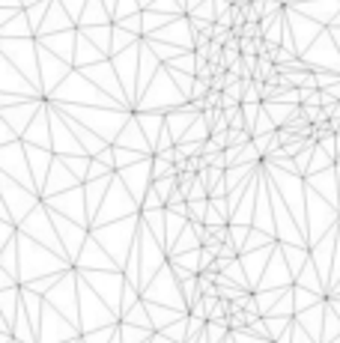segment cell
<instances>
[{
  "label": "cell",
  "mask_w": 340,
  "mask_h": 343,
  "mask_svg": "<svg viewBox=\"0 0 340 343\" xmlns=\"http://www.w3.org/2000/svg\"><path fill=\"white\" fill-rule=\"evenodd\" d=\"M206 93H209V81L197 78V81H194V87H191V96H194V99H203Z\"/></svg>",
  "instance_id": "277c9868"
},
{
  "label": "cell",
  "mask_w": 340,
  "mask_h": 343,
  "mask_svg": "<svg viewBox=\"0 0 340 343\" xmlns=\"http://www.w3.org/2000/svg\"><path fill=\"white\" fill-rule=\"evenodd\" d=\"M188 203V221H203L206 218V209H209V200L206 197H200V200H185Z\"/></svg>",
  "instance_id": "6da1fadb"
},
{
  "label": "cell",
  "mask_w": 340,
  "mask_h": 343,
  "mask_svg": "<svg viewBox=\"0 0 340 343\" xmlns=\"http://www.w3.org/2000/svg\"><path fill=\"white\" fill-rule=\"evenodd\" d=\"M236 260H239V257H218V260L212 263V272H224V269H230V265H236Z\"/></svg>",
  "instance_id": "3957f363"
},
{
  "label": "cell",
  "mask_w": 340,
  "mask_h": 343,
  "mask_svg": "<svg viewBox=\"0 0 340 343\" xmlns=\"http://www.w3.org/2000/svg\"><path fill=\"white\" fill-rule=\"evenodd\" d=\"M206 311H209L206 298H203V295H197V298L191 301V317H194V319H203V322H206Z\"/></svg>",
  "instance_id": "7a4b0ae2"
},
{
  "label": "cell",
  "mask_w": 340,
  "mask_h": 343,
  "mask_svg": "<svg viewBox=\"0 0 340 343\" xmlns=\"http://www.w3.org/2000/svg\"><path fill=\"white\" fill-rule=\"evenodd\" d=\"M182 200H185V191H182V188H176V191L167 197V203H164V206H167V209H173V206H176V203H182Z\"/></svg>",
  "instance_id": "5b68a950"
}]
</instances>
